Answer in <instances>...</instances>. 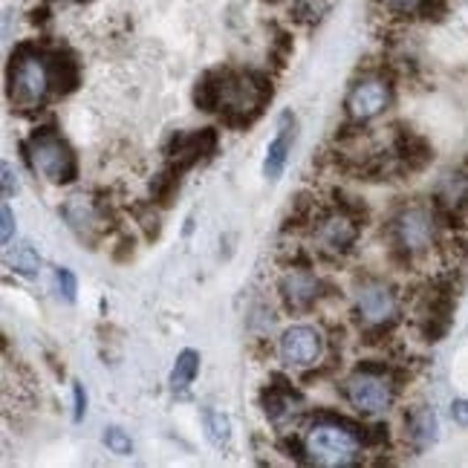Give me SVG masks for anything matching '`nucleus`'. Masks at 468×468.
Here are the masks:
<instances>
[{"instance_id":"1","label":"nucleus","mask_w":468,"mask_h":468,"mask_svg":"<svg viewBox=\"0 0 468 468\" xmlns=\"http://www.w3.org/2000/svg\"><path fill=\"white\" fill-rule=\"evenodd\" d=\"M272 101V79L258 69H206L194 84V104L203 113H220L231 131L255 124L263 107Z\"/></svg>"},{"instance_id":"2","label":"nucleus","mask_w":468,"mask_h":468,"mask_svg":"<svg viewBox=\"0 0 468 468\" xmlns=\"http://www.w3.org/2000/svg\"><path fill=\"white\" fill-rule=\"evenodd\" d=\"M56 93L52 84V52L38 44H21L9 58L6 69V96L15 111H35Z\"/></svg>"},{"instance_id":"3","label":"nucleus","mask_w":468,"mask_h":468,"mask_svg":"<svg viewBox=\"0 0 468 468\" xmlns=\"http://www.w3.org/2000/svg\"><path fill=\"white\" fill-rule=\"evenodd\" d=\"M365 428L356 422L335 417V413H321L303 434L307 445V460L324 468H347L362 460Z\"/></svg>"},{"instance_id":"4","label":"nucleus","mask_w":468,"mask_h":468,"mask_svg":"<svg viewBox=\"0 0 468 468\" xmlns=\"http://www.w3.org/2000/svg\"><path fill=\"white\" fill-rule=\"evenodd\" d=\"M390 249L405 263L431 255L440 238V208L428 203H405L390 218Z\"/></svg>"},{"instance_id":"5","label":"nucleus","mask_w":468,"mask_h":468,"mask_svg":"<svg viewBox=\"0 0 468 468\" xmlns=\"http://www.w3.org/2000/svg\"><path fill=\"white\" fill-rule=\"evenodd\" d=\"M353 315L365 335H385L399 321V292L385 278L362 275L353 286Z\"/></svg>"},{"instance_id":"6","label":"nucleus","mask_w":468,"mask_h":468,"mask_svg":"<svg viewBox=\"0 0 468 468\" xmlns=\"http://www.w3.org/2000/svg\"><path fill=\"white\" fill-rule=\"evenodd\" d=\"M24 156L29 168L52 186H69L79 176V159L69 142L56 128H35L24 142Z\"/></svg>"},{"instance_id":"7","label":"nucleus","mask_w":468,"mask_h":468,"mask_svg":"<svg viewBox=\"0 0 468 468\" xmlns=\"http://www.w3.org/2000/svg\"><path fill=\"white\" fill-rule=\"evenodd\" d=\"M399 393V379L388 365H358L345 379V399L362 417H379L390 410Z\"/></svg>"},{"instance_id":"8","label":"nucleus","mask_w":468,"mask_h":468,"mask_svg":"<svg viewBox=\"0 0 468 468\" xmlns=\"http://www.w3.org/2000/svg\"><path fill=\"white\" fill-rule=\"evenodd\" d=\"M362 218H365V208H358L350 200H335L333 208H324L310 220L313 240L318 243L321 251H327V255H335V258L350 255L358 240V231H362Z\"/></svg>"},{"instance_id":"9","label":"nucleus","mask_w":468,"mask_h":468,"mask_svg":"<svg viewBox=\"0 0 468 468\" xmlns=\"http://www.w3.org/2000/svg\"><path fill=\"white\" fill-rule=\"evenodd\" d=\"M393 101V84L382 73H367L362 79H356L350 93L345 99L347 119L356 124L373 122L376 116H382Z\"/></svg>"},{"instance_id":"10","label":"nucleus","mask_w":468,"mask_h":468,"mask_svg":"<svg viewBox=\"0 0 468 468\" xmlns=\"http://www.w3.org/2000/svg\"><path fill=\"white\" fill-rule=\"evenodd\" d=\"M214 151H218V131L214 128H203V131H176L168 136L165 142V162L179 171H191L200 162L211 159Z\"/></svg>"},{"instance_id":"11","label":"nucleus","mask_w":468,"mask_h":468,"mask_svg":"<svg viewBox=\"0 0 468 468\" xmlns=\"http://www.w3.org/2000/svg\"><path fill=\"white\" fill-rule=\"evenodd\" d=\"M278 356L283 365L290 367H315L324 356V333L313 324H292L281 333L278 341Z\"/></svg>"},{"instance_id":"12","label":"nucleus","mask_w":468,"mask_h":468,"mask_svg":"<svg viewBox=\"0 0 468 468\" xmlns=\"http://www.w3.org/2000/svg\"><path fill=\"white\" fill-rule=\"evenodd\" d=\"M324 283L310 266H290L278 281V295L286 310L292 313H307L324 295Z\"/></svg>"},{"instance_id":"13","label":"nucleus","mask_w":468,"mask_h":468,"mask_svg":"<svg viewBox=\"0 0 468 468\" xmlns=\"http://www.w3.org/2000/svg\"><path fill=\"white\" fill-rule=\"evenodd\" d=\"M452 315H454L452 286L434 283L425 292V298L420 303V313H417V327H420L422 338L425 341H440L448 333V327H452Z\"/></svg>"},{"instance_id":"14","label":"nucleus","mask_w":468,"mask_h":468,"mask_svg":"<svg viewBox=\"0 0 468 468\" xmlns=\"http://www.w3.org/2000/svg\"><path fill=\"white\" fill-rule=\"evenodd\" d=\"M261 405L269 422L286 425L290 420H295V413L303 408V396L286 382L283 376H275V385H266L261 390Z\"/></svg>"},{"instance_id":"15","label":"nucleus","mask_w":468,"mask_h":468,"mask_svg":"<svg viewBox=\"0 0 468 468\" xmlns=\"http://www.w3.org/2000/svg\"><path fill=\"white\" fill-rule=\"evenodd\" d=\"M295 128H298L295 116L290 111H283L278 116V133L266 145V156H263V176L269 179V183L281 179L286 162H290V154H292V145H295Z\"/></svg>"},{"instance_id":"16","label":"nucleus","mask_w":468,"mask_h":468,"mask_svg":"<svg viewBox=\"0 0 468 468\" xmlns=\"http://www.w3.org/2000/svg\"><path fill=\"white\" fill-rule=\"evenodd\" d=\"M61 214L69 223V229L90 246H93L99 240V234L104 231V211L93 200H87V197H73V200L61 208Z\"/></svg>"},{"instance_id":"17","label":"nucleus","mask_w":468,"mask_h":468,"mask_svg":"<svg viewBox=\"0 0 468 468\" xmlns=\"http://www.w3.org/2000/svg\"><path fill=\"white\" fill-rule=\"evenodd\" d=\"M393 156L402 171H422L431 162V145L413 131H396L393 136Z\"/></svg>"},{"instance_id":"18","label":"nucleus","mask_w":468,"mask_h":468,"mask_svg":"<svg viewBox=\"0 0 468 468\" xmlns=\"http://www.w3.org/2000/svg\"><path fill=\"white\" fill-rule=\"evenodd\" d=\"M405 434H408V442L417 448V452H425V448H431L437 442L440 437V420L437 413L431 408H417L408 413L405 420Z\"/></svg>"},{"instance_id":"19","label":"nucleus","mask_w":468,"mask_h":468,"mask_svg":"<svg viewBox=\"0 0 468 468\" xmlns=\"http://www.w3.org/2000/svg\"><path fill=\"white\" fill-rule=\"evenodd\" d=\"M52 52V84H56V96H69L81 81L79 58L67 47H56Z\"/></svg>"},{"instance_id":"20","label":"nucleus","mask_w":468,"mask_h":468,"mask_svg":"<svg viewBox=\"0 0 468 468\" xmlns=\"http://www.w3.org/2000/svg\"><path fill=\"white\" fill-rule=\"evenodd\" d=\"M179 186H183V171L165 162V168H162L151 183V203L156 208H168L176 200Z\"/></svg>"},{"instance_id":"21","label":"nucleus","mask_w":468,"mask_h":468,"mask_svg":"<svg viewBox=\"0 0 468 468\" xmlns=\"http://www.w3.org/2000/svg\"><path fill=\"white\" fill-rule=\"evenodd\" d=\"M197 373H200V353L197 350H183L176 356V362H174V370H171V390L174 393H183L194 385L197 379Z\"/></svg>"},{"instance_id":"22","label":"nucleus","mask_w":468,"mask_h":468,"mask_svg":"<svg viewBox=\"0 0 468 468\" xmlns=\"http://www.w3.org/2000/svg\"><path fill=\"white\" fill-rule=\"evenodd\" d=\"M203 428L206 437L214 448H229L231 445V420L229 413L218 410V408H206L203 410Z\"/></svg>"},{"instance_id":"23","label":"nucleus","mask_w":468,"mask_h":468,"mask_svg":"<svg viewBox=\"0 0 468 468\" xmlns=\"http://www.w3.org/2000/svg\"><path fill=\"white\" fill-rule=\"evenodd\" d=\"M6 263L15 275H24V278H38L41 272V255L29 243H21L15 251H9Z\"/></svg>"},{"instance_id":"24","label":"nucleus","mask_w":468,"mask_h":468,"mask_svg":"<svg viewBox=\"0 0 468 468\" xmlns=\"http://www.w3.org/2000/svg\"><path fill=\"white\" fill-rule=\"evenodd\" d=\"M101 442L107 445V452L116 454V457H131L133 454V440L128 437V431H122L119 425H107Z\"/></svg>"},{"instance_id":"25","label":"nucleus","mask_w":468,"mask_h":468,"mask_svg":"<svg viewBox=\"0 0 468 468\" xmlns=\"http://www.w3.org/2000/svg\"><path fill=\"white\" fill-rule=\"evenodd\" d=\"M56 292L67 301V303H76V295H79V278L73 275V269L67 266H56Z\"/></svg>"},{"instance_id":"26","label":"nucleus","mask_w":468,"mask_h":468,"mask_svg":"<svg viewBox=\"0 0 468 468\" xmlns=\"http://www.w3.org/2000/svg\"><path fill=\"white\" fill-rule=\"evenodd\" d=\"M290 56H292V38H290V32L278 29V32H275V38H272V58H275V67H283Z\"/></svg>"},{"instance_id":"27","label":"nucleus","mask_w":468,"mask_h":468,"mask_svg":"<svg viewBox=\"0 0 468 468\" xmlns=\"http://www.w3.org/2000/svg\"><path fill=\"white\" fill-rule=\"evenodd\" d=\"M448 6H452V0H422L420 15L425 17V21H442Z\"/></svg>"},{"instance_id":"28","label":"nucleus","mask_w":468,"mask_h":468,"mask_svg":"<svg viewBox=\"0 0 468 468\" xmlns=\"http://www.w3.org/2000/svg\"><path fill=\"white\" fill-rule=\"evenodd\" d=\"M0 220H4V229H0V243L9 246L12 243V234H15V211L9 203L0 206Z\"/></svg>"},{"instance_id":"29","label":"nucleus","mask_w":468,"mask_h":468,"mask_svg":"<svg viewBox=\"0 0 468 468\" xmlns=\"http://www.w3.org/2000/svg\"><path fill=\"white\" fill-rule=\"evenodd\" d=\"M87 413V390L81 382H73V422H81Z\"/></svg>"},{"instance_id":"30","label":"nucleus","mask_w":468,"mask_h":468,"mask_svg":"<svg viewBox=\"0 0 468 468\" xmlns=\"http://www.w3.org/2000/svg\"><path fill=\"white\" fill-rule=\"evenodd\" d=\"M382 4L390 12H399V15H420L422 0H382Z\"/></svg>"},{"instance_id":"31","label":"nucleus","mask_w":468,"mask_h":468,"mask_svg":"<svg viewBox=\"0 0 468 468\" xmlns=\"http://www.w3.org/2000/svg\"><path fill=\"white\" fill-rule=\"evenodd\" d=\"M0 174H4V200H12V197L17 194V174H15V168L9 165V162H4V168H0Z\"/></svg>"},{"instance_id":"32","label":"nucleus","mask_w":468,"mask_h":468,"mask_svg":"<svg viewBox=\"0 0 468 468\" xmlns=\"http://www.w3.org/2000/svg\"><path fill=\"white\" fill-rule=\"evenodd\" d=\"M452 417H454L457 425L468 428V399H454L452 402Z\"/></svg>"},{"instance_id":"33","label":"nucleus","mask_w":468,"mask_h":468,"mask_svg":"<svg viewBox=\"0 0 468 468\" xmlns=\"http://www.w3.org/2000/svg\"><path fill=\"white\" fill-rule=\"evenodd\" d=\"M73 4H93V0H73Z\"/></svg>"}]
</instances>
